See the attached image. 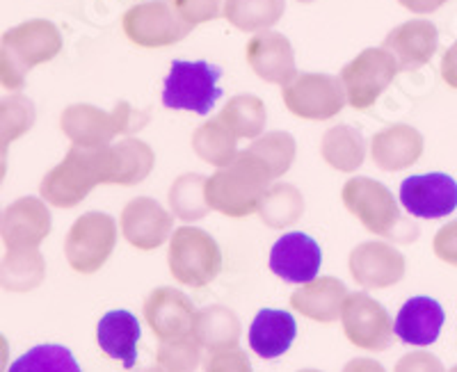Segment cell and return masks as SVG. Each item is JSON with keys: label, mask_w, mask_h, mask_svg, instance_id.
I'll list each match as a JSON object with an SVG mask.
<instances>
[{"label": "cell", "mask_w": 457, "mask_h": 372, "mask_svg": "<svg viewBox=\"0 0 457 372\" xmlns=\"http://www.w3.org/2000/svg\"><path fill=\"white\" fill-rule=\"evenodd\" d=\"M272 181L275 178L268 165L250 149H245L238 151L227 167H220L211 178H206L204 194L208 208L231 218H243L261 206Z\"/></svg>", "instance_id": "6da1fadb"}, {"label": "cell", "mask_w": 457, "mask_h": 372, "mask_svg": "<svg viewBox=\"0 0 457 372\" xmlns=\"http://www.w3.org/2000/svg\"><path fill=\"white\" fill-rule=\"evenodd\" d=\"M62 32L46 19H30L0 37V87L19 92L28 73L62 53Z\"/></svg>", "instance_id": "7a4b0ae2"}, {"label": "cell", "mask_w": 457, "mask_h": 372, "mask_svg": "<svg viewBox=\"0 0 457 372\" xmlns=\"http://www.w3.org/2000/svg\"><path fill=\"white\" fill-rule=\"evenodd\" d=\"M108 146L87 149V146L73 145L64 155V161L42 178L39 194L44 202L55 208H71L83 202L94 187L105 183Z\"/></svg>", "instance_id": "3957f363"}, {"label": "cell", "mask_w": 457, "mask_h": 372, "mask_svg": "<svg viewBox=\"0 0 457 372\" xmlns=\"http://www.w3.org/2000/svg\"><path fill=\"white\" fill-rule=\"evenodd\" d=\"M149 114L136 110L129 101H120L110 112L89 103L69 105L60 114V128L76 146L99 149L108 146L117 135H130L145 128Z\"/></svg>", "instance_id": "277c9868"}, {"label": "cell", "mask_w": 457, "mask_h": 372, "mask_svg": "<svg viewBox=\"0 0 457 372\" xmlns=\"http://www.w3.org/2000/svg\"><path fill=\"white\" fill-rule=\"evenodd\" d=\"M220 78L222 69L218 64L206 60H174L162 83V105L206 117L222 99Z\"/></svg>", "instance_id": "5b68a950"}, {"label": "cell", "mask_w": 457, "mask_h": 372, "mask_svg": "<svg viewBox=\"0 0 457 372\" xmlns=\"http://www.w3.org/2000/svg\"><path fill=\"white\" fill-rule=\"evenodd\" d=\"M129 42L140 48H167L183 42L195 30L179 14L174 0H151L133 5L121 19Z\"/></svg>", "instance_id": "8992f818"}, {"label": "cell", "mask_w": 457, "mask_h": 372, "mask_svg": "<svg viewBox=\"0 0 457 372\" xmlns=\"http://www.w3.org/2000/svg\"><path fill=\"white\" fill-rule=\"evenodd\" d=\"M400 73L395 57L385 46L366 48L350 60L341 71V85L348 105L354 110H369L386 92Z\"/></svg>", "instance_id": "52a82bcc"}, {"label": "cell", "mask_w": 457, "mask_h": 372, "mask_svg": "<svg viewBox=\"0 0 457 372\" xmlns=\"http://www.w3.org/2000/svg\"><path fill=\"white\" fill-rule=\"evenodd\" d=\"M281 99L286 108L304 121L332 120L348 105L341 78L329 73H297L281 87Z\"/></svg>", "instance_id": "ba28073f"}, {"label": "cell", "mask_w": 457, "mask_h": 372, "mask_svg": "<svg viewBox=\"0 0 457 372\" xmlns=\"http://www.w3.org/2000/svg\"><path fill=\"white\" fill-rule=\"evenodd\" d=\"M400 203L411 218H446L457 208V181L444 171L407 176L400 183Z\"/></svg>", "instance_id": "9c48e42d"}, {"label": "cell", "mask_w": 457, "mask_h": 372, "mask_svg": "<svg viewBox=\"0 0 457 372\" xmlns=\"http://www.w3.org/2000/svg\"><path fill=\"white\" fill-rule=\"evenodd\" d=\"M343 203L373 233L391 236L395 224H400L398 203L394 194L386 190V186L373 178H364V176L350 178L343 186Z\"/></svg>", "instance_id": "30bf717a"}, {"label": "cell", "mask_w": 457, "mask_h": 372, "mask_svg": "<svg viewBox=\"0 0 457 372\" xmlns=\"http://www.w3.org/2000/svg\"><path fill=\"white\" fill-rule=\"evenodd\" d=\"M171 272L186 284L202 285L218 274L220 252L213 238L199 228H179L171 240Z\"/></svg>", "instance_id": "8fae6325"}, {"label": "cell", "mask_w": 457, "mask_h": 372, "mask_svg": "<svg viewBox=\"0 0 457 372\" xmlns=\"http://www.w3.org/2000/svg\"><path fill=\"white\" fill-rule=\"evenodd\" d=\"M114 243V222L104 212H87L73 224L67 238L69 263L79 272H94L105 259Z\"/></svg>", "instance_id": "7c38bea8"}, {"label": "cell", "mask_w": 457, "mask_h": 372, "mask_svg": "<svg viewBox=\"0 0 457 372\" xmlns=\"http://www.w3.org/2000/svg\"><path fill=\"white\" fill-rule=\"evenodd\" d=\"M322 265L320 244L302 231L286 233L272 244L270 269L288 284H312Z\"/></svg>", "instance_id": "4fadbf2b"}, {"label": "cell", "mask_w": 457, "mask_h": 372, "mask_svg": "<svg viewBox=\"0 0 457 372\" xmlns=\"http://www.w3.org/2000/svg\"><path fill=\"white\" fill-rule=\"evenodd\" d=\"M245 57H247L252 71L265 83L284 87L297 76L295 53H293L288 37H284L281 32H256L245 46Z\"/></svg>", "instance_id": "5bb4252c"}, {"label": "cell", "mask_w": 457, "mask_h": 372, "mask_svg": "<svg viewBox=\"0 0 457 372\" xmlns=\"http://www.w3.org/2000/svg\"><path fill=\"white\" fill-rule=\"evenodd\" d=\"M51 231V212L37 197H21L0 212V238L7 249H32Z\"/></svg>", "instance_id": "9a60e30c"}, {"label": "cell", "mask_w": 457, "mask_h": 372, "mask_svg": "<svg viewBox=\"0 0 457 372\" xmlns=\"http://www.w3.org/2000/svg\"><path fill=\"white\" fill-rule=\"evenodd\" d=\"M382 46L395 57L400 71H416L426 67L439 48V32L426 19L400 23L385 37Z\"/></svg>", "instance_id": "2e32d148"}, {"label": "cell", "mask_w": 457, "mask_h": 372, "mask_svg": "<svg viewBox=\"0 0 457 372\" xmlns=\"http://www.w3.org/2000/svg\"><path fill=\"white\" fill-rule=\"evenodd\" d=\"M444 320H446V313H444L442 304L432 297L419 295L407 300L398 310L394 331L395 336L407 345L428 347L439 338Z\"/></svg>", "instance_id": "e0dca14e"}, {"label": "cell", "mask_w": 457, "mask_h": 372, "mask_svg": "<svg viewBox=\"0 0 457 372\" xmlns=\"http://www.w3.org/2000/svg\"><path fill=\"white\" fill-rule=\"evenodd\" d=\"M142 329L137 318L124 309L108 310L96 327V341L101 350L110 359L120 361L124 368H136L137 363V343H140Z\"/></svg>", "instance_id": "ac0fdd59"}, {"label": "cell", "mask_w": 457, "mask_h": 372, "mask_svg": "<svg viewBox=\"0 0 457 372\" xmlns=\"http://www.w3.org/2000/svg\"><path fill=\"white\" fill-rule=\"evenodd\" d=\"M423 153V137L407 124H395L379 130L370 140L373 162L385 171H400L414 165Z\"/></svg>", "instance_id": "d6986e66"}, {"label": "cell", "mask_w": 457, "mask_h": 372, "mask_svg": "<svg viewBox=\"0 0 457 372\" xmlns=\"http://www.w3.org/2000/svg\"><path fill=\"white\" fill-rule=\"evenodd\" d=\"M297 336V322L288 310L263 309L250 327V347L261 359H277L291 350Z\"/></svg>", "instance_id": "ffe728a7"}, {"label": "cell", "mask_w": 457, "mask_h": 372, "mask_svg": "<svg viewBox=\"0 0 457 372\" xmlns=\"http://www.w3.org/2000/svg\"><path fill=\"white\" fill-rule=\"evenodd\" d=\"M156 155L146 142L126 137L108 146V176L105 183L114 186H137L151 174Z\"/></svg>", "instance_id": "44dd1931"}, {"label": "cell", "mask_w": 457, "mask_h": 372, "mask_svg": "<svg viewBox=\"0 0 457 372\" xmlns=\"http://www.w3.org/2000/svg\"><path fill=\"white\" fill-rule=\"evenodd\" d=\"M126 238L140 247H154L165 240L170 231V215L154 199H133L121 215Z\"/></svg>", "instance_id": "7402d4cb"}, {"label": "cell", "mask_w": 457, "mask_h": 372, "mask_svg": "<svg viewBox=\"0 0 457 372\" xmlns=\"http://www.w3.org/2000/svg\"><path fill=\"white\" fill-rule=\"evenodd\" d=\"M320 155L329 167L345 174H353L364 165L366 158V142L361 130L353 126H334L325 133L320 142Z\"/></svg>", "instance_id": "603a6c76"}, {"label": "cell", "mask_w": 457, "mask_h": 372, "mask_svg": "<svg viewBox=\"0 0 457 372\" xmlns=\"http://www.w3.org/2000/svg\"><path fill=\"white\" fill-rule=\"evenodd\" d=\"M345 329L353 343L369 350H382L386 345V316L375 302L354 297L345 313Z\"/></svg>", "instance_id": "cb8c5ba5"}, {"label": "cell", "mask_w": 457, "mask_h": 372, "mask_svg": "<svg viewBox=\"0 0 457 372\" xmlns=\"http://www.w3.org/2000/svg\"><path fill=\"white\" fill-rule=\"evenodd\" d=\"M218 120L227 126L238 140H256L261 137L268 121V112L259 96L254 94H238L228 101L218 114Z\"/></svg>", "instance_id": "d4e9b609"}, {"label": "cell", "mask_w": 457, "mask_h": 372, "mask_svg": "<svg viewBox=\"0 0 457 372\" xmlns=\"http://www.w3.org/2000/svg\"><path fill=\"white\" fill-rule=\"evenodd\" d=\"M286 12V0H227L224 19L243 32L270 30Z\"/></svg>", "instance_id": "484cf974"}, {"label": "cell", "mask_w": 457, "mask_h": 372, "mask_svg": "<svg viewBox=\"0 0 457 372\" xmlns=\"http://www.w3.org/2000/svg\"><path fill=\"white\" fill-rule=\"evenodd\" d=\"M193 149L204 162L220 169L238 155V137L215 117L195 130Z\"/></svg>", "instance_id": "4316f807"}, {"label": "cell", "mask_w": 457, "mask_h": 372, "mask_svg": "<svg viewBox=\"0 0 457 372\" xmlns=\"http://www.w3.org/2000/svg\"><path fill=\"white\" fill-rule=\"evenodd\" d=\"M37 110L23 94H10L0 99V151L10 149L16 140L35 126Z\"/></svg>", "instance_id": "83f0119b"}, {"label": "cell", "mask_w": 457, "mask_h": 372, "mask_svg": "<svg viewBox=\"0 0 457 372\" xmlns=\"http://www.w3.org/2000/svg\"><path fill=\"white\" fill-rule=\"evenodd\" d=\"M42 256L32 249H10L0 263V285L5 290H30L42 279Z\"/></svg>", "instance_id": "f1b7e54d"}, {"label": "cell", "mask_w": 457, "mask_h": 372, "mask_svg": "<svg viewBox=\"0 0 457 372\" xmlns=\"http://www.w3.org/2000/svg\"><path fill=\"white\" fill-rule=\"evenodd\" d=\"M7 372H83V368L69 347L46 343L21 354Z\"/></svg>", "instance_id": "f546056e"}, {"label": "cell", "mask_w": 457, "mask_h": 372, "mask_svg": "<svg viewBox=\"0 0 457 372\" xmlns=\"http://www.w3.org/2000/svg\"><path fill=\"white\" fill-rule=\"evenodd\" d=\"M252 153H256L261 161L268 165L272 178H279L291 169L295 161V140L288 133H268L263 137H256L250 146Z\"/></svg>", "instance_id": "4dcf8cb0"}, {"label": "cell", "mask_w": 457, "mask_h": 372, "mask_svg": "<svg viewBox=\"0 0 457 372\" xmlns=\"http://www.w3.org/2000/svg\"><path fill=\"white\" fill-rule=\"evenodd\" d=\"M204 186H206V178L202 174H183L170 190L171 208L186 219L202 218L208 208Z\"/></svg>", "instance_id": "1f68e13d"}, {"label": "cell", "mask_w": 457, "mask_h": 372, "mask_svg": "<svg viewBox=\"0 0 457 372\" xmlns=\"http://www.w3.org/2000/svg\"><path fill=\"white\" fill-rule=\"evenodd\" d=\"M146 316L154 325V331L158 329L161 334H167L171 329H181V322L187 316V302L179 293L161 290L151 297L149 306H146Z\"/></svg>", "instance_id": "d6a6232c"}, {"label": "cell", "mask_w": 457, "mask_h": 372, "mask_svg": "<svg viewBox=\"0 0 457 372\" xmlns=\"http://www.w3.org/2000/svg\"><path fill=\"white\" fill-rule=\"evenodd\" d=\"M259 208L263 211V218H270L275 212L284 215V222H293L302 212V197L293 186H275L268 190Z\"/></svg>", "instance_id": "836d02e7"}, {"label": "cell", "mask_w": 457, "mask_h": 372, "mask_svg": "<svg viewBox=\"0 0 457 372\" xmlns=\"http://www.w3.org/2000/svg\"><path fill=\"white\" fill-rule=\"evenodd\" d=\"M174 5L190 26L197 28L202 23L215 21V19L224 16L227 0H174Z\"/></svg>", "instance_id": "e575fe53"}, {"label": "cell", "mask_w": 457, "mask_h": 372, "mask_svg": "<svg viewBox=\"0 0 457 372\" xmlns=\"http://www.w3.org/2000/svg\"><path fill=\"white\" fill-rule=\"evenodd\" d=\"M436 252H439L442 259L457 260V222L442 228L439 238H436Z\"/></svg>", "instance_id": "d590c367"}, {"label": "cell", "mask_w": 457, "mask_h": 372, "mask_svg": "<svg viewBox=\"0 0 457 372\" xmlns=\"http://www.w3.org/2000/svg\"><path fill=\"white\" fill-rule=\"evenodd\" d=\"M442 78L448 87L457 89V42L444 53L442 57Z\"/></svg>", "instance_id": "8d00e7d4"}, {"label": "cell", "mask_w": 457, "mask_h": 372, "mask_svg": "<svg viewBox=\"0 0 457 372\" xmlns=\"http://www.w3.org/2000/svg\"><path fill=\"white\" fill-rule=\"evenodd\" d=\"M446 3L448 0H398V5L414 12V14H432V12L446 5Z\"/></svg>", "instance_id": "74e56055"}, {"label": "cell", "mask_w": 457, "mask_h": 372, "mask_svg": "<svg viewBox=\"0 0 457 372\" xmlns=\"http://www.w3.org/2000/svg\"><path fill=\"white\" fill-rule=\"evenodd\" d=\"M7 361H10V345H7L5 336H0V372H5Z\"/></svg>", "instance_id": "f35d334b"}, {"label": "cell", "mask_w": 457, "mask_h": 372, "mask_svg": "<svg viewBox=\"0 0 457 372\" xmlns=\"http://www.w3.org/2000/svg\"><path fill=\"white\" fill-rule=\"evenodd\" d=\"M7 176V153L5 151H0V183L5 181Z\"/></svg>", "instance_id": "ab89813d"}, {"label": "cell", "mask_w": 457, "mask_h": 372, "mask_svg": "<svg viewBox=\"0 0 457 372\" xmlns=\"http://www.w3.org/2000/svg\"><path fill=\"white\" fill-rule=\"evenodd\" d=\"M300 3H312V0H300Z\"/></svg>", "instance_id": "60d3db41"}]
</instances>
